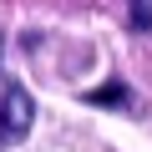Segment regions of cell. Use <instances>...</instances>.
Segmentation results:
<instances>
[{
	"instance_id": "3",
	"label": "cell",
	"mask_w": 152,
	"mask_h": 152,
	"mask_svg": "<svg viewBox=\"0 0 152 152\" xmlns=\"http://www.w3.org/2000/svg\"><path fill=\"white\" fill-rule=\"evenodd\" d=\"M132 20H137V26H142V31H147V26H152V5H147V0H132Z\"/></svg>"
},
{
	"instance_id": "2",
	"label": "cell",
	"mask_w": 152,
	"mask_h": 152,
	"mask_svg": "<svg viewBox=\"0 0 152 152\" xmlns=\"http://www.w3.org/2000/svg\"><path fill=\"white\" fill-rule=\"evenodd\" d=\"M86 102H91V107H127V102H132V91H127L122 81H107V86L86 91Z\"/></svg>"
},
{
	"instance_id": "1",
	"label": "cell",
	"mask_w": 152,
	"mask_h": 152,
	"mask_svg": "<svg viewBox=\"0 0 152 152\" xmlns=\"http://www.w3.org/2000/svg\"><path fill=\"white\" fill-rule=\"evenodd\" d=\"M31 122H36L31 91H26L20 81H10V76H0V152L15 147V142H26Z\"/></svg>"
}]
</instances>
